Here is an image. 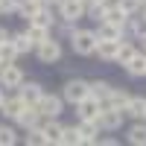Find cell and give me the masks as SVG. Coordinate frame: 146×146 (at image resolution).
<instances>
[{"label":"cell","mask_w":146,"mask_h":146,"mask_svg":"<svg viewBox=\"0 0 146 146\" xmlns=\"http://www.w3.org/2000/svg\"><path fill=\"white\" fill-rule=\"evenodd\" d=\"M70 44H73V53H79V56H94L100 38H96V32H91V29H73V32H70Z\"/></svg>","instance_id":"1"},{"label":"cell","mask_w":146,"mask_h":146,"mask_svg":"<svg viewBox=\"0 0 146 146\" xmlns=\"http://www.w3.org/2000/svg\"><path fill=\"white\" fill-rule=\"evenodd\" d=\"M123 117H126V111H120V108H114V105H102L96 123H100V129H105V131H114V129L123 126Z\"/></svg>","instance_id":"2"},{"label":"cell","mask_w":146,"mask_h":146,"mask_svg":"<svg viewBox=\"0 0 146 146\" xmlns=\"http://www.w3.org/2000/svg\"><path fill=\"white\" fill-rule=\"evenodd\" d=\"M35 56H38L41 64H53V62H58V58H62V44H58L56 38H47L44 44L35 47Z\"/></svg>","instance_id":"3"},{"label":"cell","mask_w":146,"mask_h":146,"mask_svg":"<svg viewBox=\"0 0 146 146\" xmlns=\"http://www.w3.org/2000/svg\"><path fill=\"white\" fill-rule=\"evenodd\" d=\"M85 96H91V82H82V79H70L64 85V100L73 102V105H79Z\"/></svg>","instance_id":"4"},{"label":"cell","mask_w":146,"mask_h":146,"mask_svg":"<svg viewBox=\"0 0 146 146\" xmlns=\"http://www.w3.org/2000/svg\"><path fill=\"white\" fill-rule=\"evenodd\" d=\"M85 0H62L58 3V12H62V21L64 23H76L82 15H85Z\"/></svg>","instance_id":"5"},{"label":"cell","mask_w":146,"mask_h":146,"mask_svg":"<svg viewBox=\"0 0 146 146\" xmlns=\"http://www.w3.org/2000/svg\"><path fill=\"white\" fill-rule=\"evenodd\" d=\"M100 111H102V105H100V100H96V96H85V100L76 105L79 120H96V117H100Z\"/></svg>","instance_id":"6"},{"label":"cell","mask_w":146,"mask_h":146,"mask_svg":"<svg viewBox=\"0 0 146 146\" xmlns=\"http://www.w3.org/2000/svg\"><path fill=\"white\" fill-rule=\"evenodd\" d=\"M0 85L3 88H21L23 85V73L18 64H3V70H0Z\"/></svg>","instance_id":"7"},{"label":"cell","mask_w":146,"mask_h":146,"mask_svg":"<svg viewBox=\"0 0 146 146\" xmlns=\"http://www.w3.org/2000/svg\"><path fill=\"white\" fill-rule=\"evenodd\" d=\"M38 108H41V117H50V120H56L58 114H62V96H41V102H38Z\"/></svg>","instance_id":"8"},{"label":"cell","mask_w":146,"mask_h":146,"mask_svg":"<svg viewBox=\"0 0 146 146\" xmlns=\"http://www.w3.org/2000/svg\"><path fill=\"white\" fill-rule=\"evenodd\" d=\"M18 94L23 96V102H27V105H38V102H41V96H44V91H41V85H38V82H29V85L23 82L21 88H18Z\"/></svg>","instance_id":"9"},{"label":"cell","mask_w":146,"mask_h":146,"mask_svg":"<svg viewBox=\"0 0 146 146\" xmlns=\"http://www.w3.org/2000/svg\"><path fill=\"white\" fill-rule=\"evenodd\" d=\"M23 105H27V102H23L21 94H18V96H6L3 105H0V114H6L9 120H18V114L23 111Z\"/></svg>","instance_id":"10"},{"label":"cell","mask_w":146,"mask_h":146,"mask_svg":"<svg viewBox=\"0 0 146 146\" xmlns=\"http://www.w3.org/2000/svg\"><path fill=\"white\" fill-rule=\"evenodd\" d=\"M129 18H131V15H129V12L120 6V3H111V6L105 9V21H108V23H114V27H123V29H126Z\"/></svg>","instance_id":"11"},{"label":"cell","mask_w":146,"mask_h":146,"mask_svg":"<svg viewBox=\"0 0 146 146\" xmlns=\"http://www.w3.org/2000/svg\"><path fill=\"white\" fill-rule=\"evenodd\" d=\"M96 38L100 41H123V27H114V23L102 21L100 29H96Z\"/></svg>","instance_id":"12"},{"label":"cell","mask_w":146,"mask_h":146,"mask_svg":"<svg viewBox=\"0 0 146 146\" xmlns=\"http://www.w3.org/2000/svg\"><path fill=\"white\" fill-rule=\"evenodd\" d=\"M123 67H126L129 76H146V53H135Z\"/></svg>","instance_id":"13"},{"label":"cell","mask_w":146,"mask_h":146,"mask_svg":"<svg viewBox=\"0 0 146 146\" xmlns=\"http://www.w3.org/2000/svg\"><path fill=\"white\" fill-rule=\"evenodd\" d=\"M38 120H41V108H38V105H23V111L18 114V123H21L23 129L38 126Z\"/></svg>","instance_id":"14"},{"label":"cell","mask_w":146,"mask_h":146,"mask_svg":"<svg viewBox=\"0 0 146 146\" xmlns=\"http://www.w3.org/2000/svg\"><path fill=\"white\" fill-rule=\"evenodd\" d=\"M79 131H82V140L85 143H100V123L96 120H79Z\"/></svg>","instance_id":"15"},{"label":"cell","mask_w":146,"mask_h":146,"mask_svg":"<svg viewBox=\"0 0 146 146\" xmlns=\"http://www.w3.org/2000/svg\"><path fill=\"white\" fill-rule=\"evenodd\" d=\"M117 53H120V41H100L96 44V56L102 62H117Z\"/></svg>","instance_id":"16"},{"label":"cell","mask_w":146,"mask_h":146,"mask_svg":"<svg viewBox=\"0 0 146 146\" xmlns=\"http://www.w3.org/2000/svg\"><path fill=\"white\" fill-rule=\"evenodd\" d=\"M129 102H131V94H129V91L111 88V96H108L102 105H114V108H120V111H126V108H129Z\"/></svg>","instance_id":"17"},{"label":"cell","mask_w":146,"mask_h":146,"mask_svg":"<svg viewBox=\"0 0 146 146\" xmlns=\"http://www.w3.org/2000/svg\"><path fill=\"white\" fill-rule=\"evenodd\" d=\"M126 117L146 120V96H131V102H129V108H126Z\"/></svg>","instance_id":"18"},{"label":"cell","mask_w":146,"mask_h":146,"mask_svg":"<svg viewBox=\"0 0 146 146\" xmlns=\"http://www.w3.org/2000/svg\"><path fill=\"white\" fill-rule=\"evenodd\" d=\"M44 6H47V3H44V0H21V3H18V15L29 21V18L35 15V12H41Z\"/></svg>","instance_id":"19"},{"label":"cell","mask_w":146,"mask_h":146,"mask_svg":"<svg viewBox=\"0 0 146 146\" xmlns=\"http://www.w3.org/2000/svg\"><path fill=\"white\" fill-rule=\"evenodd\" d=\"M27 35L32 38V44L38 47V44H44L47 38H50V27H38V23H29V27H27Z\"/></svg>","instance_id":"20"},{"label":"cell","mask_w":146,"mask_h":146,"mask_svg":"<svg viewBox=\"0 0 146 146\" xmlns=\"http://www.w3.org/2000/svg\"><path fill=\"white\" fill-rule=\"evenodd\" d=\"M62 143H64V146H79V143H85L79 126H64V131H62Z\"/></svg>","instance_id":"21"},{"label":"cell","mask_w":146,"mask_h":146,"mask_svg":"<svg viewBox=\"0 0 146 146\" xmlns=\"http://www.w3.org/2000/svg\"><path fill=\"white\" fill-rule=\"evenodd\" d=\"M129 143H135V146H146V123H143V120L129 129Z\"/></svg>","instance_id":"22"},{"label":"cell","mask_w":146,"mask_h":146,"mask_svg":"<svg viewBox=\"0 0 146 146\" xmlns=\"http://www.w3.org/2000/svg\"><path fill=\"white\" fill-rule=\"evenodd\" d=\"M41 129H44V135H47V143H62V131H64V126H58L56 120H50V123H44Z\"/></svg>","instance_id":"23"},{"label":"cell","mask_w":146,"mask_h":146,"mask_svg":"<svg viewBox=\"0 0 146 146\" xmlns=\"http://www.w3.org/2000/svg\"><path fill=\"white\" fill-rule=\"evenodd\" d=\"M91 96H96L100 105H102L108 96H111V85H108V82H91Z\"/></svg>","instance_id":"24"},{"label":"cell","mask_w":146,"mask_h":146,"mask_svg":"<svg viewBox=\"0 0 146 146\" xmlns=\"http://www.w3.org/2000/svg\"><path fill=\"white\" fill-rule=\"evenodd\" d=\"M27 143H32V146H44V143H47L44 129H41V126H29V129H27Z\"/></svg>","instance_id":"25"},{"label":"cell","mask_w":146,"mask_h":146,"mask_svg":"<svg viewBox=\"0 0 146 146\" xmlns=\"http://www.w3.org/2000/svg\"><path fill=\"white\" fill-rule=\"evenodd\" d=\"M12 41H15L18 56H21V53H29V47H35V44H32V38L27 35V29H23V32H18V35H12Z\"/></svg>","instance_id":"26"},{"label":"cell","mask_w":146,"mask_h":146,"mask_svg":"<svg viewBox=\"0 0 146 146\" xmlns=\"http://www.w3.org/2000/svg\"><path fill=\"white\" fill-rule=\"evenodd\" d=\"M15 56H18L15 41H12V38H6L3 44H0V58H3V64H12V62H15Z\"/></svg>","instance_id":"27"},{"label":"cell","mask_w":146,"mask_h":146,"mask_svg":"<svg viewBox=\"0 0 146 146\" xmlns=\"http://www.w3.org/2000/svg\"><path fill=\"white\" fill-rule=\"evenodd\" d=\"M105 9H108L105 3H96V0H91V3L85 6V15H91V18H96V21L102 23V21H105Z\"/></svg>","instance_id":"28"},{"label":"cell","mask_w":146,"mask_h":146,"mask_svg":"<svg viewBox=\"0 0 146 146\" xmlns=\"http://www.w3.org/2000/svg\"><path fill=\"white\" fill-rule=\"evenodd\" d=\"M126 29H131V32L140 38V35L146 32V18H143V15H140V18H137V15H131V18H129V23H126ZM126 29H123V32H126Z\"/></svg>","instance_id":"29"},{"label":"cell","mask_w":146,"mask_h":146,"mask_svg":"<svg viewBox=\"0 0 146 146\" xmlns=\"http://www.w3.org/2000/svg\"><path fill=\"white\" fill-rule=\"evenodd\" d=\"M29 23H38V27H53V15H50V9H41V12H35V15L29 18Z\"/></svg>","instance_id":"30"},{"label":"cell","mask_w":146,"mask_h":146,"mask_svg":"<svg viewBox=\"0 0 146 146\" xmlns=\"http://www.w3.org/2000/svg\"><path fill=\"white\" fill-rule=\"evenodd\" d=\"M135 56V47H131L129 41H120V53H117V64H126L129 58Z\"/></svg>","instance_id":"31"},{"label":"cell","mask_w":146,"mask_h":146,"mask_svg":"<svg viewBox=\"0 0 146 146\" xmlns=\"http://www.w3.org/2000/svg\"><path fill=\"white\" fill-rule=\"evenodd\" d=\"M15 140H18V135H15V131H12L9 126H0V146H12Z\"/></svg>","instance_id":"32"},{"label":"cell","mask_w":146,"mask_h":146,"mask_svg":"<svg viewBox=\"0 0 146 146\" xmlns=\"http://www.w3.org/2000/svg\"><path fill=\"white\" fill-rule=\"evenodd\" d=\"M120 6H123L129 15H135V12H140V0H120Z\"/></svg>","instance_id":"33"},{"label":"cell","mask_w":146,"mask_h":146,"mask_svg":"<svg viewBox=\"0 0 146 146\" xmlns=\"http://www.w3.org/2000/svg\"><path fill=\"white\" fill-rule=\"evenodd\" d=\"M6 38H12V35H9V32H6V29H3V27H0V44H3V41H6Z\"/></svg>","instance_id":"34"},{"label":"cell","mask_w":146,"mask_h":146,"mask_svg":"<svg viewBox=\"0 0 146 146\" xmlns=\"http://www.w3.org/2000/svg\"><path fill=\"white\" fill-rule=\"evenodd\" d=\"M3 100H6V94H3V85H0V105H3Z\"/></svg>","instance_id":"35"},{"label":"cell","mask_w":146,"mask_h":146,"mask_svg":"<svg viewBox=\"0 0 146 146\" xmlns=\"http://www.w3.org/2000/svg\"><path fill=\"white\" fill-rule=\"evenodd\" d=\"M140 41H143V53H146V32H143V35H140Z\"/></svg>","instance_id":"36"},{"label":"cell","mask_w":146,"mask_h":146,"mask_svg":"<svg viewBox=\"0 0 146 146\" xmlns=\"http://www.w3.org/2000/svg\"><path fill=\"white\" fill-rule=\"evenodd\" d=\"M44 3H47V6H53V3H62V0H44Z\"/></svg>","instance_id":"37"},{"label":"cell","mask_w":146,"mask_h":146,"mask_svg":"<svg viewBox=\"0 0 146 146\" xmlns=\"http://www.w3.org/2000/svg\"><path fill=\"white\" fill-rule=\"evenodd\" d=\"M140 15H143V18H146V6H143V9H140Z\"/></svg>","instance_id":"38"},{"label":"cell","mask_w":146,"mask_h":146,"mask_svg":"<svg viewBox=\"0 0 146 146\" xmlns=\"http://www.w3.org/2000/svg\"><path fill=\"white\" fill-rule=\"evenodd\" d=\"M96 3H108V0H96Z\"/></svg>","instance_id":"39"},{"label":"cell","mask_w":146,"mask_h":146,"mask_svg":"<svg viewBox=\"0 0 146 146\" xmlns=\"http://www.w3.org/2000/svg\"><path fill=\"white\" fill-rule=\"evenodd\" d=\"M0 70H3V58H0Z\"/></svg>","instance_id":"40"},{"label":"cell","mask_w":146,"mask_h":146,"mask_svg":"<svg viewBox=\"0 0 146 146\" xmlns=\"http://www.w3.org/2000/svg\"><path fill=\"white\" fill-rule=\"evenodd\" d=\"M85 3H91V0H85Z\"/></svg>","instance_id":"41"}]
</instances>
